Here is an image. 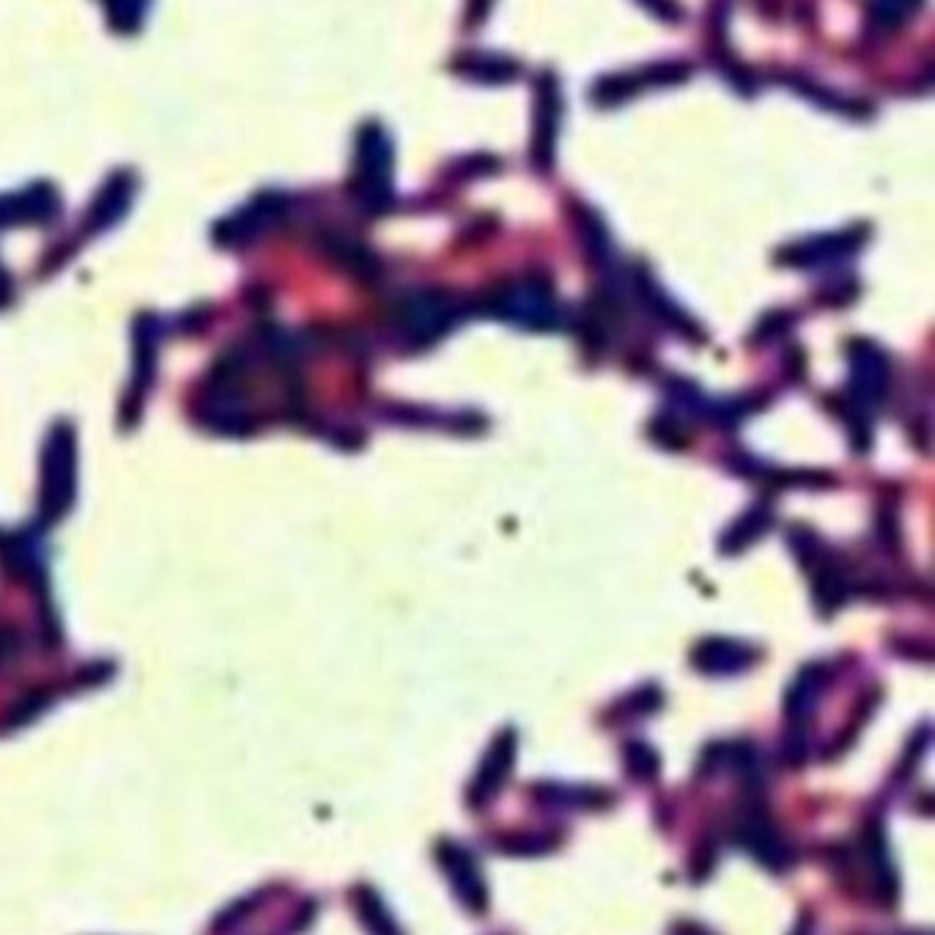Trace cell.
I'll list each match as a JSON object with an SVG mask.
<instances>
[{
	"label": "cell",
	"mask_w": 935,
	"mask_h": 935,
	"mask_svg": "<svg viewBox=\"0 0 935 935\" xmlns=\"http://www.w3.org/2000/svg\"><path fill=\"white\" fill-rule=\"evenodd\" d=\"M359 195H363V204L368 208H387L393 201V182H390V168H393V146L390 138L385 135V129L368 127L359 138Z\"/></svg>",
	"instance_id": "3957f363"
},
{
	"label": "cell",
	"mask_w": 935,
	"mask_h": 935,
	"mask_svg": "<svg viewBox=\"0 0 935 935\" xmlns=\"http://www.w3.org/2000/svg\"><path fill=\"white\" fill-rule=\"evenodd\" d=\"M363 920L374 927L376 933H396L393 931L390 920H387V911L381 909L379 898L374 892H363Z\"/></svg>",
	"instance_id": "d6986e66"
},
{
	"label": "cell",
	"mask_w": 935,
	"mask_h": 935,
	"mask_svg": "<svg viewBox=\"0 0 935 935\" xmlns=\"http://www.w3.org/2000/svg\"><path fill=\"white\" fill-rule=\"evenodd\" d=\"M634 291L640 294V300L645 302L647 311L656 315V319L667 321V324L678 332H695V324H691L689 315L680 313L678 308H675V302L669 300V297L664 294L656 283H653L651 275H645L642 269L640 272H634Z\"/></svg>",
	"instance_id": "7c38bea8"
},
{
	"label": "cell",
	"mask_w": 935,
	"mask_h": 935,
	"mask_svg": "<svg viewBox=\"0 0 935 935\" xmlns=\"http://www.w3.org/2000/svg\"><path fill=\"white\" fill-rule=\"evenodd\" d=\"M582 239H584V247H588L590 261H593V264H601V267H610V261H612L610 234H606V228H604V223H601L599 214L584 212Z\"/></svg>",
	"instance_id": "9a60e30c"
},
{
	"label": "cell",
	"mask_w": 935,
	"mask_h": 935,
	"mask_svg": "<svg viewBox=\"0 0 935 935\" xmlns=\"http://www.w3.org/2000/svg\"><path fill=\"white\" fill-rule=\"evenodd\" d=\"M861 241H864V230H842V234L818 236V239L807 241V245H802L798 250L791 252L798 256V264L820 267V264H831L837 261V258H845L848 252H853Z\"/></svg>",
	"instance_id": "30bf717a"
},
{
	"label": "cell",
	"mask_w": 935,
	"mask_h": 935,
	"mask_svg": "<svg viewBox=\"0 0 935 935\" xmlns=\"http://www.w3.org/2000/svg\"><path fill=\"white\" fill-rule=\"evenodd\" d=\"M757 653L752 651L743 642H730V640H706L697 645L695 651V664L697 669L711 675H732L746 669L754 662Z\"/></svg>",
	"instance_id": "9c48e42d"
},
{
	"label": "cell",
	"mask_w": 935,
	"mask_h": 935,
	"mask_svg": "<svg viewBox=\"0 0 935 935\" xmlns=\"http://www.w3.org/2000/svg\"><path fill=\"white\" fill-rule=\"evenodd\" d=\"M437 859L442 870L448 872L453 892L461 903L470 911L486 909V883H483L481 872H477V861L472 859L470 850H464L455 842H442L437 848Z\"/></svg>",
	"instance_id": "8992f818"
},
{
	"label": "cell",
	"mask_w": 935,
	"mask_h": 935,
	"mask_svg": "<svg viewBox=\"0 0 935 935\" xmlns=\"http://www.w3.org/2000/svg\"><path fill=\"white\" fill-rule=\"evenodd\" d=\"M466 72L477 80L505 83L516 75V64L508 58H497V55H477V58H472V66Z\"/></svg>",
	"instance_id": "2e32d148"
},
{
	"label": "cell",
	"mask_w": 935,
	"mask_h": 935,
	"mask_svg": "<svg viewBox=\"0 0 935 935\" xmlns=\"http://www.w3.org/2000/svg\"><path fill=\"white\" fill-rule=\"evenodd\" d=\"M845 599H848V582H845V573L839 571V568L826 566L824 571L818 573V579H815V601H818L820 610L829 615V612L837 610Z\"/></svg>",
	"instance_id": "5bb4252c"
},
{
	"label": "cell",
	"mask_w": 935,
	"mask_h": 935,
	"mask_svg": "<svg viewBox=\"0 0 935 935\" xmlns=\"http://www.w3.org/2000/svg\"><path fill=\"white\" fill-rule=\"evenodd\" d=\"M557 127H560V86H557L555 75L546 72L538 80L533 132V160L540 171H549L551 162H555Z\"/></svg>",
	"instance_id": "5b68a950"
},
{
	"label": "cell",
	"mask_w": 935,
	"mask_h": 935,
	"mask_svg": "<svg viewBox=\"0 0 935 935\" xmlns=\"http://www.w3.org/2000/svg\"><path fill=\"white\" fill-rule=\"evenodd\" d=\"M824 680H826V669L820 667V664H813V667H807L802 675H798V680L791 686L787 700H785L787 719H791L793 724L802 728V724L813 717V708L815 702H818Z\"/></svg>",
	"instance_id": "8fae6325"
},
{
	"label": "cell",
	"mask_w": 935,
	"mask_h": 935,
	"mask_svg": "<svg viewBox=\"0 0 935 935\" xmlns=\"http://www.w3.org/2000/svg\"><path fill=\"white\" fill-rule=\"evenodd\" d=\"M911 11H914L911 3H875L872 6V20L881 22L883 28H898L909 20Z\"/></svg>",
	"instance_id": "ac0fdd59"
},
{
	"label": "cell",
	"mask_w": 935,
	"mask_h": 935,
	"mask_svg": "<svg viewBox=\"0 0 935 935\" xmlns=\"http://www.w3.org/2000/svg\"><path fill=\"white\" fill-rule=\"evenodd\" d=\"M738 839H741L743 848L754 856L757 861H763L769 870H785L793 861L791 848L782 842L780 834L774 831V826L763 818V815L754 809L746 818L741 820V829H738Z\"/></svg>",
	"instance_id": "ba28073f"
},
{
	"label": "cell",
	"mask_w": 935,
	"mask_h": 935,
	"mask_svg": "<svg viewBox=\"0 0 935 935\" xmlns=\"http://www.w3.org/2000/svg\"><path fill=\"white\" fill-rule=\"evenodd\" d=\"M625 765H628V771L634 774V780H656L658 754L653 752L651 746H645V743H631V746L625 749Z\"/></svg>",
	"instance_id": "e0dca14e"
},
{
	"label": "cell",
	"mask_w": 935,
	"mask_h": 935,
	"mask_svg": "<svg viewBox=\"0 0 935 935\" xmlns=\"http://www.w3.org/2000/svg\"><path fill=\"white\" fill-rule=\"evenodd\" d=\"M461 319V308L437 291H420L407 297L398 308V324L415 343H433Z\"/></svg>",
	"instance_id": "277c9868"
},
{
	"label": "cell",
	"mask_w": 935,
	"mask_h": 935,
	"mask_svg": "<svg viewBox=\"0 0 935 935\" xmlns=\"http://www.w3.org/2000/svg\"><path fill=\"white\" fill-rule=\"evenodd\" d=\"M771 522H774V514H771L769 505H754L752 511H746V514L722 535V551L724 555H738V551H743L746 546H752L754 540L763 538V533L771 527Z\"/></svg>",
	"instance_id": "4fadbf2b"
},
{
	"label": "cell",
	"mask_w": 935,
	"mask_h": 935,
	"mask_svg": "<svg viewBox=\"0 0 935 935\" xmlns=\"http://www.w3.org/2000/svg\"><path fill=\"white\" fill-rule=\"evenodd\" d=\"M514 754H516V732L505 730L497 741L488 749L486 760L481 763V771L475 774L470 791V804L472 807H483V804L492 802L499 793V787L508 780L511 769H514Z\"/></svg>",
	"instance_id": "52a82bcc"
},
{
	"label": "cell",
	"mask_w": 935,
	"mask_h": 935,
	"mask_svg": "<svg viewBox=\"0 0 935 935\" xmlns=\"http://www.w3.org/2000/svg\"><path fill=\"white\" fill-rule=\"evenodd\" d=\"M889 387V359L875 343H850V417L856 433H867V415L883 398ZM853 433V439H856Z\"/></svg>",
	"instance_id": "6da1fadb"
},
{
	"label": "cell",
	"mask_w": 935,
	"mask_h": 935,
	"mask_svg": "<svg viewBox=\"0 0 935 935\" xmlns=\"http://www.w3.org/2000/svg\"><path fill=\"white\" fill-rule=\"evenodd\" d=\"M492 313L497 319L511 321V324L524 326V330H555L557 321H560L549 286L538 278H524L505 286L494 297Z\"/></svg>",
	"instance_id": "7a4b0ae2"
}]
</instances>
